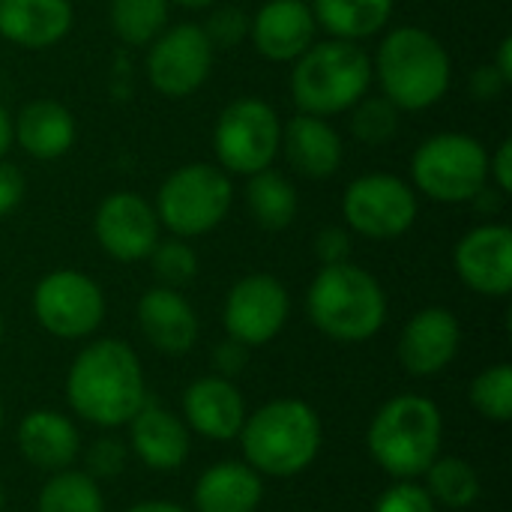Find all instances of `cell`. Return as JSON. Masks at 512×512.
I'll use <instances>...</instances> for the list:
<instances>
[{
	"label": "cell",
	"instance_id": "14",
	"mask_svg": "<svg viewBox=\"0 0 512 512\" xmlns=\"http://www.w3.org/2000/svg\"><path fill=\"white\" fill-rule=\"evenodd\" d=\"M159 231L162 225L153 204L138 192H111L93 213V237L99 249L120 264L147 261L153 246L162 240Z\"/></svg>",
	"mask_w": 512,
	"mask_h": 512
},
{
	"label": "cell",
	"instance_id": "40",
	"mask_svg": "<svg viewBox=\"0 0 512 512\" xmlns=\"http://www.w3.org/2000/svg\"><path fill=\"white\" fill-rule=\"evenodd\" d=\"M489 180L501 195L512 192V141L504 138L495 153H489Z\"/></svg>",
	"mask_w": 512,
	"mask_h": 512
},
{
	"label": "cell",
	"instance_id": "5",
	"mask_svg": "<svg viewBox=\"0 0 512 512\" xmlns=\"http://www.w3.org/2000/svg\"><path fill=\"white\" fill-rule=\"evenodd\" d=\"M366 447L372 462L393 480H420L444 447L441 408L417 393L387 399L369 429Z\"/></svg>",
	"mask_w": 512,
	"mask_h": 512
},
{
	"label": "cell",
	"instance_id": "18",
	"mask_svg": "<svg viewBox=\"0 0 512 512\" xmlns=\"http://www.w3.org/2000/svg\"><path fill=\"white\" fill-rule=\"evenodd\" d=\"M135 312H138L141 336L153 351L165 357H186L201 336L198 315L180 288H168V285L147 288Z\"/></svg>",
	"mask_w": 512,
	"mask_h": 512
},
{
	"label": "cell",
	"instance_id": "4",
	"mask_svg": "<svg viewBox=\"0 0 512 512\" xmlns=\"http://www.w3.org/2000/svg\"><path fill=\"white\" fill-rule=\"evenodd\" d=\"M306 315L318 333L333 342L360 345L387 324V294L360 264H327L306 288Z\"/></svg>",
	"mask_w": 512,
	"mask_h": 512
},
{
	"label": "cell",
	"instance_id": "36",
	"mask_svg": "<svg viewBox=\"0 0 512 512\" xmlns=\"http://www.w3.org/2000/svg\"><path fill=\"white\" fill-rule=\"evenodd\" d=\"M372 512H438V504L417 480H396L378 495Z\"/></svg>",
	"mask_w": 512,
	"mask_h": 512
},
{
	"label": "cell",
	"instance_id": "21",
	"mask_svg": "<svg viewBox=\"0 0 512 512\" xmlns=\"http://www.w3.org/2000/svg\"><path fill=\"white\" fill-rule=\"evenodd\" d=\"M279 153H285L288 165L309 180H330L345 159V144L336 126L327 117L315 114H294L282 123V144Z\"/></svg>",
	"mask_w": 512,
	"mask_h": 512
},
{
	"label": "cell",
	"instance_id": "39",
	"mask_svg": "<svg viewBox=\"0 0 512 512\" xmlns=\"http://www.w3.org/2000/svg\"><path fill=\"white\" fill-rule=\"evenodd\" d=\"M507 87H510V81H507L492 63H483V66H477V69L471 72V93H474V99H480V102H495V99H501V96L507 93Z\"/></svg>",
	"mask_w": 512,
	"mask_h": 512
},
{
	"label": "cell",
	"instance_id": "9",
	"mask_svg": "<svg viewBox=\"0 0 512 512\" xmlns=\"http://www.w3.org/2000/svg\"><path fill=\"white\" fill-rule=\"evenodd\" d=\"M282 144V117L261 96H240L228 102L213 126L216 165L225 174L252 177L273 168Z\"/></svg>",
	"mask_w": 512,
	"mask_h": 512
},
{
	"label": "cell",
	"instance_id": "27",
	"mask_svg": "<svg viewBox=\"0 0 512 512\" xmlns=\"http://www.w3.org/2000/svg\"><path fill=\"white\" fill-rule=\"evenodd\" d=\"M246 207L264 231H285L294 222L300 201L294 183L282 171L264 168L246 183Z\"/></svg>",
	"mask_w": 512,
	"mask_h": 512
},
{
	"label": "cell",
	"instance_id": "22",
	"mask_svg": "<svg viewBox=\"0 0 512 512\" xmlns=\"http://www.w3.org/2000/svg\"><path fill=\"white\" fill-rule=\"evenodd\" d=\"M15 444H18L24 462L45 471V474L66 471L81 456L78 426L66 414L51 411V408H39V411L24 414L18 429H15Z\"/></svg>",
	"mask_w": 512,
	"mask_h": 512
},
{
	"label": "cell",
	"instance_id": "15",
	"mask_svg": "<svg viewBox=\"0 0 512 512\" xmlns=\"http://www.w3.org/2000/svg\"><path fill=\"white\" fill-rule=\"evenodd\" d=\"M459 282L480 297H507L512 291V231L504 222H483L459 237L453 249Z\"/></svg>",
	"mask_w": 512,
	"mask_h": 512
},
{
	"label": "cell",
	"instance_id": "35",
	"mask_svg": "<svg viewBox=\"0 0 512 512\" xmlns=\"http://www.w3.org/2000/svg\"><path fill=\"white\" fill-rule=\"evenodd\" d=\"M126 459H129V450L120 438L114 435H102L96 438L87 453H84V462H87V474L93 480H114L123 474L126 468Z\"/></svg>",
	"mask_w": 512,
	"mask_h": 512
},
{
	"label": "cell",
	"instance_id": "44",
	"mask_svg": "<svg viewBox=\"0 0 512 512\" xmlns=\"http://www.w3.org/2000/svg\"><path fill=\"white\" fill-rule=\"evenodd\" d=\"M126 512H189L180 504H171V501H138L132 504Z\"/></svg>",
	"mask_w": 512,
	"mask_h": 512
},
{
	"label": "cell",
	"instance_id": "46",
	"mask_svg": "<svg viewBox=\"0 0 512 512\" xmlns=\"http://www.w3.org/2000/svg\"><path fill=\"white\" fill-rule=\"evenodd\" d=\"M6 507V492H3V483H0V512Z\"/></svg>",
	"mask_w": 512,
	"mask_h": 512
},
{
	"label": "cell",
	"instance_id": "43",
	"mask_svg": "<svg viewBox=\"0 0 512 512\" xmlns=\"http://www.w3.org/2000/svg\"><path fill=\"white\" fill-rule=\"evenodd\" d=\"M15 144V135H12V114L0 105V159L9 156V147Z\"/></svg>",
	"mask_w": 512,
	"mask_h": 512
},
{
	"label": "cell",
	"instance_id": "7",
	"mask_svg": "<svg viewBox=\"0 0 512 512\" xmlns=\"http://www.w3.org/2000/svg\"><path fill=\"white\" fill-rule=\"evenodd\" d=\"M234 204V183L213 162H189L174 168L156 192L159 225L171 237H204L216 231Z\"/></svg>",
	"mask_w": 512,
	"mask_h": 512
},
{
	"label": "cell",
	"instance_id": "47",
	"mask_svg": "<svg viewBox=\"0 0 512 512\" xmlns=\"http://www.w3.org/2000/svg\"><path fill=\"white\" fill-rule=\"evenodd\" d=\"M3 417H6V408H3V399H0V429H3Z\"/></svg>",
	"mask_w": 512,
	"mask_h": 512
},
{
	"label": "cell",
	"instance_id": "2",
	"mask_svg": "<svg viewBox=\"0 0 512 512\" xmlns=\"http://www.w3.org/2000/svg\"><path fill=\"white\" fill-rule=\"evenodd\" d=\"M372 81L399 111H426L447 96L453 57L432 30L402 24L381 39L372 57Z\"/></svg>",
	"mask_w": 512,
	"mask_h": 512
},
{
	"label": "cell",
	"instance_id": "31",
	"mask_svg": "<svg viewBox=\"0 0 512 512\" xmlns=\"http://www.w3.org/2000/svg\"><path fill=\"white\" fill-rule=\"evenodd\" d=\"M468 402L483 420H489L495 426H507L512 420L510 363H492L483 372H477V378L468 387Z\"/></svg>",
	"mask_w": 512,
	"mask_h": 512
},
{
	"label": "cell",
	"instance_id": "25",
	"mask_svg": "<svg viewBox=\"0 0 512 512\" xmlns=\"http://www.w3.org/2000/svg\"><path fill=\"white\" fill-rule=\"evenodd\" d=\"M264 501V477L246 462L210 465L192 489V512H258Z\"/></svg>",
	"mask_w": 512,
	"mask_h": 512
},
{
	"label": "cell",
	"instance_id": "13",
	"mask_svg": "<svg viewBox=\"0 0 512 512\" xmlns=\"http://www.w3.org/2000/svg\"><path fill=\"white\" fill-rule=\"evenodd\" d=\"M291 315V294L273 273H249L237 279L222 306V324L228 339L261 348L273 342Z\"/></svg>",
	"mask_w": 512,
	"mask_h": 512
},
{
	"label": "cell",
	"instance_id": "1",
	"mask_svg": "<svg viewBox=\"0 0 512 512\" xmlns=\"http://www.w3.org/2000/svg\"><path fill=\"white\" fill-rule=\"evenodd\" d=\"M66 402L75 417L99 429L126 426L147 402V381L138 354L123 339L84 345L66 372Z\"/></svg>",
	"mask_w": 512,
	"mask_h": 512
},
{
	"label": "cell",
	"instance_id": "48",
	"mask_svg": "<svg viewBox=\"0 0 512 512\" xmlns=\"http://www.w3.org/2000/svg\"><path fill=\"white\" fill-rule=\"evenodd\" d=\"M0 345H3V315H0Z\"/></svg>",
	"mask_w": 512,
	"mask_h": 512
},
{
	"label": "cell",
	"instance_id": "33",
	"mask_svg": "<svg viewBox=\"0 0 512 512\" xmlns=\"http://www.w3.org/2000/svg\"><path fill=\"white\" fill-rule=\"evenodd\" d=\"M147 261H150L159 285H168V288H183L198 276V255L183 237L159 240Z\"/></svg>",
	"mask_w": 512,
	"mask_h": 512
},
{
	"label": "cell",
	"instance_id": "8",
	"mask_svg": "<svg viewBox=\"0 0 512 512\" xmlns=\"http://www.w3.org/2000/svg\"><path fill=\"white\" fill-rule=\"evenodd\" d=\"M411 186L438 204H468L489 186V150L468 132H435L411 153Z\"/></svg>",
	"mask_w": 512,
	"mask_h": 512
},
{
	"label": "cell",
	"instance_id": "29",
	"mask_svg": "<svg viewBox=\"0 0 512 512\" xmlns=\"http://www.w3.org/2000/svg\"><path fill=\"white\" fill-rule=\"evenodd\" d=\"M108 21L120 42L147 48L171 24V3L168 0H111Z\"/></svg>",
	"mask_w": 512,
	"mask_h": 512
},
{
	"label": "cell",
	"instance_id": "30",
	"mask_svg": "<svg viewBox=\"0 0 512 512\" xmlns=\"http://www.w3.org/2000/svg\"><path fill=\"white\" fill-rule=\"evenodd\" d=\"M36 512H105V495L99 480L87 471H57L45 480L36 498Z\"/></svg>",
	"mask_w": 512,
	"mask_h": 512
},
{
	"label": "cell",
	"instance_id": "45",
	"mask_svg": "<svg viewBox=\"0 0 512 512\" xmlns=\"http://www.w3.org/2000/svg\"><path fill=\"white\" fill-rule=\"evenodd\" d=\"M168 3L183 6V9H213V6L222 3V0H168Z\"/></svg>",
	"mask_w": 512,
	"mask_h": 512
},
{
	"label": "cell",
	"instance_id": "34",
	"mask_svg": "<svg viewBox=\"0 0 512 512\" xmlns=\"http://www.w3.org/2000/svg\"><path fill=\"white\" fill-rule=\"evenodd\" d=\"M201 30L207 33L210 45L213 48H240L246 39H249V15L240 9V6H231V3H216L207 15V21L201 24Z\"/></svg>",
	"mask_w": 512,
	"mask_h": 512
},
{
	"label": "cell",
	"instance_id": "16",
	"mask_svg": "<svg viewBox=\"0 0 512 512\" xmlns=\"http://www.w3.org/2000/svg\"><path fill=\"white\" fill-rule=\"evenodd\" d=\"M462 348V324L447 306H426L399 333V363L411 378L441 375Z\"/></svg>",
	"mask_w": 512,
	"mask_h": 512
},
{
	"label": "cell",
	"instance_id": "28",
	"mask_svg": "<svg viewBox=\"0 0 512 512\" xmlns=\"http://www.w3.org/2000/svg\"><path fill=\"white\" fill-rule=\"evenodd\" d=\"M426 492L438 507L447 510H471L480 501V474L468 459L438 456L426 468Z\"/></svg>",
	"mask_w": 512,
	"mask_h": 512
},
{
	"label": "cell",
	"instance_id": "41",
	"mask_svg": "<svg viewBox=\"0 0 512 512\" xmlns=\"http://www.w3.org/2000/svg\"><path fill=\"white\" fill-rule=\"evenodd\" d=\"M246 345H240V342H234V339H225V342H219L216 348H213V369H216V375H222V378H234V375H240V369L246 366Z\"/></svg>",
	"mask_w": 512,
	"mask_h": 512
},
{
	"label": "cell",
	"instance_id": "10",
	"mask_svg": "<svg viewBox=\"0 0 512 512\" xmlns=\"http://www.w3.org/2000/svg\"><path fill=\"white\" fill-rule=\"evenodd\" d=\"M342 216L351 234L378 243L399 240L414 228L420 198L408 180L387 171H372L348 183L342 195Z\"/></svg>",
	"mask_w": 512,
	"mask_h": 512
},
{
	"label": "cell",
	"instance_id": "42",
	"mask_svg": "<svg viewBox=\"0 0 512 512\" xmlns=\"http://www.w3.org/2000/svg\"><path fill=\"white\" fill-rule=\"evenodd\" d=\"M492 66H495V69L512 84V36H504V39L498 42V51H495Z\"/></svg>",
	"mask_w": 512,
	"mask_h": 512
},
{
	"label": "cell",
	"instance_id": "19",
	"mask_svg": "<svg viewBox=\"0 0 512 512\" xmlns=\"http://www.w3.org/2000/svg\"><path fill=\"white\" fill-rule=\"evenodd\" d=\"M126 426H129V450L144 468L156 474H171L186 465L192 453L189 426L165 405L147 399Z\"/></svg>",
	"mask_w": 512,
	"mask_h": 512
},
{
	"label": "cell",
	"instance_id": "38",
	"mask_svg": "<svg viewBox=\"0 0 512 512\" xmlns=\"http://www.w3.org/2000/svg\"><path fill=\"white\" fill-rule=\"evenodd\" d=\"M27 192V180L21 174L18 165H12L9 159H0V219L12 216Z\"/></svg>",
	"mask_w": 512,
	"mask_h": 512
},
{
	"label": "cell",
	"instance_id": "3",
	"mask_svg": "<svg viewBox=\"0 0 512 512\" xmlns=\"http://www.w3.org/2000/svg\"><path fill=\"white\" fill-rule=\"evenodd\" d=\"M243 462L261 477L291 480L315 465L324 447L318 411L303 399H273L252 414L237 435Z\"/></svg>",
	"mask_w": 512,
	"mask_h": 512
},
{
	"label": "cell",
	"instance_id": "32",
	"mask_svg": "<svg viewBox=\"0 0 512 512\" xmlns=\"http://www.w3.org/2000/svg\"><path fill=\"white\" fill-rule=\"evenodd\" d=\"M402 111L384 96H363L351 108V132L366 147H384L399 135Z\"/></svg>",
	"mask_w": 512,
	"mask_h": 512
},
{
	"label": "cell",
	"instance_id": "12",
	"mask_svg": "<svg viewBox=\"0 0 512 512\" xmlns=\"http://www.w3.org/2000/svg\"><path fill=\"white\" fill-rule=\"evenodd\" d=\"M216 48L195 21L168 24L144 54V75L165 99H186L198 93L213 72Z\"/></svg>",
	"mask_w": 512,
	"mask_h": 512
},
{
	"label": "cell",
	"instance_id": "23",
	"mask_svg": "<svg viewBox=\"0 0 512 512\" xmlns=\"http://www.w3.org/2000/svg\"><path fill=\"white\" fill-rule=\"evenodd\" d=\"M72 0H0V36L27 51H45L72 30Z\"/></svg>",
	"mask_w": 512,
	"mask_h": 512
},
{
	"label": "cell",
	"instance_id": "26",
	"mask_svg": "<svg viewBox=\"0 0 512 512\" xmlns=\"http://www.w3.org/2000/svg\"><path fill=\"white\" fill-rule=\"evenodd\" d=\"M315 21L333 39L363 42L393 21L396 0H312Z\"/></svg>",
	"mask_w": 512,
	"mask_h": 512
},
{
	"label": "cell",
	"instance_id": "6",
	"mask_svg": "<svg viewBox=\"0 0 512 512\" xmlns=\"http://www.w3.org/2000/svg\"><path fill=\"white\" fill-rule=\"evenodd\" d=\"M291 99L303 114L336 117L351 111L372 87V57L360 42L315 39L291 63Z\"/></svg>",
	"mask_w": 512,
	"mask_h": 512
},
{
	"label": "cell",
	"instance_id": "20",
	"mask_svg": "<svg viewBox=\"0 0 512 512\" xmlns=\"http://www.w3.org/2000/svg\"><path fill=\"white\" fill-rule=\"evenodd\" d=\"M246 414V399L231 378L204 375L183 390V423L207 441H237Z\"/></svg>",
	"mask_w": 512,
	"mask_h": 512
},
{
	"label": "cell",
	"instance_id": "24",
	"mask_svg": "<svg viewBox=\"0 0 512 512\" xmlns=\"http://www.w3.org/2000/svg\"><path fill=\"white\" fill-rule=\"evenodd\" d=\"M15 144L39 162H51L66 156L75 147L78 123L72 111L57 99H30L12 117Z\"/></svg>",
	"mask_w": 512,
	"mask_h": 512
},
{
	"label": "cell",
	"instance_id": "11",
	"mask_svg": "<svg viewBox=\"0 0 512 512\" xmlns=\"http://www.w3.org/2000/svg\"><path fill=\"white\" fill-rule=\"evenodd\" d=\"M36 324L63 342L87 339L105 321V291L99 282L81 270H51L45 273L30 297Z\"/></svg>",
	"mask_w": 512,
	"mask_h": 512
},
{
	"label": "cell",
	"instance_id": "17",
	"mask_svg": "<svg viewBox=\"0 0 512 512\" xmlns=\"http://www.w3.org/2000/svg\"><path fill=\"white\" fill-rule=\"evenodd\" d=\"M249 39L264 60L294 63L318 39V21L306 0H267L249 18Z\"/></svg>",
	"mask_w": 512,
	"mask_h": 512
},
{
	"label": "cell",
	"instance_id": "37",
	"mask_svg": "<svg viewBox=\"0 0 512 512\" xmlns=\"http://www.w3.org/2000/svg\"><path fill=\"white\" fill-rule=\"evenodd\" d=\"M351 231L348 228H339V225H327L315 234L312 240V252L315 258L321 261V267L327 264H342V261H351Z\"/></svg>",
	"mask_w": 512,
	"mask_h": 512
}]
</instances>
